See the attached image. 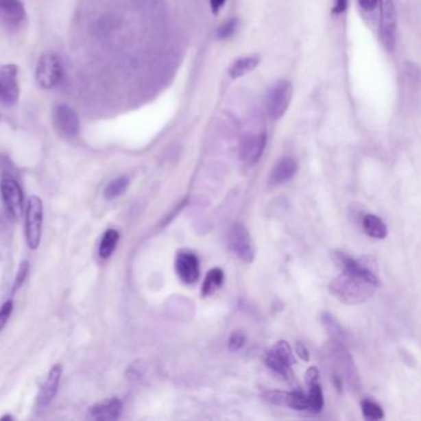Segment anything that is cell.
I'll list each match as a JSON object with an SVG mask.
<instances>
[{"mask_svg": "<svg viewBox=\"0 0 421 421\" xmlns=\"http://www.w3.org/2000/svg\"><path fill=\"white\" fill-rule=\"evenodd\" d=\"M379 285V278H371L361 273L344 271L341 276L331 282L330 291L341 303L359 304L371 298Z\"/></svg>", "mask_w": 421, "mask_h": 421, "instance_id": "6da1fadb", "label": "cell"}, {"mask_svg": "<svg viewBox=\"0 0 421 421\" xmlns=\"http://www.w3.org/2000/svg\"><path fill=\"white\" fill-rule=\"evenodd\" d=\"M293 88L291 82L279 80L269 87L266 94V110L272 120H278L285 115L291 104Z\"/></svg>", "mask_w": 421, "mask_h": 421, "instance_id": "7a4b0ae2", "label": "cell"}, {"mask_svg": "<svg viewBox=\"0 0 421 421\" xmlns=\"http://www.w3.org/2000/svg\"><path fill=\"white\" fill-rule=\"evenodd\" d=\"M43 220H44L43 200L36 195H32L29 198L26 208V241L32 250H36L41 241Z\"/></svg>", "mask_w": 421, "mask_h": 421, "instance_id": "3957f363", "label": "cell"}, {"mask_svg": "<svg viewBox=\"0 0 421 421\" xmlns=\"http://www.w3.org/2000/svg\"><path fill=\"white\" fill-rule=\"evenodd\" d=\"M63 75L62 63L60 57L47 52L40 57L36 67V81L44 89H52L61 82Z\"/></svg>", "mask_w": 421, "mask_h": 421, "instance_id": "277c9868", "label": "cell"}, {"mask_svg": "<svg viewBox=\"0 0 421 421\" xmlns=\"http://www.w3.org/2000/svg\"><path fill=\"white\" fill-rule=\"evenodd\" d=\"M228 245L230 251L235 254L239 260L245 263H251L254 258V248L251 236L248 229L241 224H234L228 234Z\"/></svg>", "mask_w": 421, "mask_h": 421, "instance_id": "5b68a950", "label": "cell"}, {"mask_svg": "<svg viewBox=\"0 0 421 421\" xmlns=\"http://www.w3.org/2000/svg\"><path fill=\"white\" fill-rule=\"evenodd\" d=\"M381 3L379 34L387 50H394L396 38V13L393 0H378Z\"/></svg>", "mask_w": 421, "mask_h": 421, "instance_id": "8992f818", "label": "cell"}, {"mask_svg": "<svg viewBox=\"0 0 421 421\" xmlns=\"http://www.w3.org/2000/svg\"><path fill=\"white\" fill-rule=\"evenodd\" d=\"M26 19L25 8L20 0H0V25L8 32H18Z\"/></svg>", "mask_w": 421, "mask_h": 421, "instance_id": "52a82bcc", "label": "cell"}, {"mask_svg": "<svg viewBox=\"0 0 421 421\" xmlns=\"http://www.w3.org/2000/svg\"><path fill=\"white\" fill-rule=\"evenodd\" d=\"M16 75L18 69L14 64H7L0 69V104L13 106L18 103L20 88Z\"/></svg>", "mask_w": 421, "mask_h": 421, "instance_id": "ba28073f", "label": "cell"}, {"mask_svg": "<svg viewBox=\"0 0 421 421\" xmlns=\"http://www.w3.org/2000/svg\"><path fill=\"white\" fill-rule=\"evenodd\" d=\"M53 126L60 136L64 139H73L80 132V118L75 110L69 106H58L55 108L53 114Z\"/></svg>", "mask_w": 421, "mask_h": 421, "instance_id": "9c48e42d", "label": "cell"}, {"mask_svg": "<svg viewBox=\"0 0 421 421\" xmlns=\"http://www.w3.org/2000/svg\"><path fill=\"white\" fill-rule=\"evenodd\" d=\"M0 193L9 217L16 220L23 211V192L16 180L5 177L0 183Z\"/></svg>", "mask_w": 421, "mask_h": 421, "instance_id": "30bf717a", "label": "cell"}, {"mask_svg": "<svg viewBox=\"0 0 421 421\" xmlns=\"http://www.w3.org/2000/svg\"><path fill=\"white\" fill-rule=\"evenodd\" d=\"M267 143V135L265 131L257 134H248L242 137L240 143V158L248 165H254L258 161L265 151Z\"/></svg>", "mask_w": 421, "mask_h": 421, "instance_id": "8fae6325", "label": "cell"}, {"mask_svg": "<svg viewBox=\"0 0 421 421\" xmlns=\"http://www.w3.org/2000/svg\"><path fill=\"white\" fill-rule=\"evenodd\" d=\"M176 271L183 283L186 285L195 283L200 276L197 254H193L188 250L180 251L176 257Z\"/></svg>", "mask_w": 421, "mask_h": 421, "instance_id": "7c38bea8", "label": "cell"}, {"mask_svg": "<svg viewBox=\"0 0 421 421\" xmlns=\"http://www.w3.org/2000/svg\"><path fill=\"white\" fill-rule=\"evenodd\" d=\"M123 411V404L114 398L106 402L95 404L93 408L89 410V419L97 421L117 420Z\"/></svg>", "mask_w": 421, "mask_h": 421, "instance_id": "4fadbf2b", "label": "cell"}, {"mask_svg": "<svg viewBox=\"0 0 421 421\" xmlns=\"http://www.w3.org/2000/svg\"><path fill=\"white\" fill-rule=\"evenodd\" d=\"M61 376H62V367L60 365H53L51 368L49 376L45 381L43 388L40 390V394H38V404L40 405H49L53 398L56 396L57 389H58V385H60V381H61Z\"/></svg>", "mask_w": 421, "mask_h": 421, "instance_id": "5bb4252c", "label": "cell"}, {"mask_svg": "<svg viewBox=\"0 0 421 421\" xmlns=\"http://www.w3.org/2000/svg\"><path fill=\"white\" fill-rule=\"evenodd\" d=\"M297 171L298 163L296 160H293L291 157H285L279 160L269 176L271 186L285 184V182H288L296 176Z\"/></svg>", "mask_w": 421, "mask_h": 421, "instance_id": "9a60e30c", "label": "cell"}, {"mask_svg": "<svg viewBox=\"0 0 421 421\" xmlns=\"http://www.w3.org/2000/svg\"><path fill=\"white\" fill-rule=\"evenodd\" d=\"M258 58L254 56L242 57L236 60L235 62L230 66V78L237 80L242 75H248L258 66Z\"/></svg>", "mask_w": 421, "mask_h": 421, "instance_id": "2e32d148", "label": "cell"}, {"mask_svg": "<svg viewBox=\"0 0 421 421\" xmlns=\"http://www.w3.org/2000/svg\"><path fill=\"white\" fill-rule=\"evenodd\" d=\"M224 272L220 268L210 269L204 279V283L202 285V297L206 298L213 296L215 291L223 285Z\"/></svg>", "mask_w": 421, "mask_h": 421, "instance_id": "e0dca14e", "label": "cell"}, {"mask_svg": "<svg viewBox=\"0 0 421 421\" xmlns=\"http://www.w3.org/2000/svg\"><path fill=\"white\" fill-rule=\"evenodd\" d=\"M363 229H365V234L374 239H384L387 234H388V229L385 226V224L383 223L382 219L373 215V214H368L363 217Z\"/></svg>", "mask_w": 421, "mask_h": 421, "instance_id": "ac0fdd59", "label": "cell"}, {"mask_svg": "<svg viewBox=\"0 0 421 421\" xmlns=\"http://www.w3.org/2000/svg\"><path fill=\"white\" fill-rule=\"evenodd\" d=\"M119 237H120V235H119V232L117 230L110 229L106 231V234H104L103 239H101V241H100V258L108 260V258L114 254V251H115V248H117V245H118Z\"/></svg>", "mask_w": 421, "mask_h": 421, "instance_id": "d6986e66", "label": "cell"}, {"mask_svg": "<svg viewBox=\"0 0 421 421\" xmlns=\"http://www.w3.org/2000/svg\"><path fill=\"white\" fill-rule=\"evenodd\" d=\"M129 184H130V180L128 177H119L117 180H112L106 186V191H104V197H106V200L118 198L126 192Z\"/></svg>", "mask_w": 421, "mask_h": 421, "instance_id": "ffe728a7", "label": "cell"}, {"mask_svg": "<svg viewBox=\"0 0 421 421\" xmlns=\"http://www.w3.org/2000/svg\"><path fill=\"white\" fill-rule=\"evenodd\" d=\"M266 363L272 371L278 373L282 377L289 378L291 376V365H288L285 361L279 359L274 353L268 351L266 356Z\"/></svg>", "mask_w": 421, "mask_h": 421, "instance_id": "44dd1931", "label": "cell"}, {"mask_svg": "<svg viewBox=\"0 0 421 421\" xmlns=\"http://www.w3.org/2000/svg\"><path fill=\"white\" fill-rule=\"evenodd\" d=\"M308 410L313 413H319L324 408V394H322L320 384L314 383L310 385L309 394H308Z\"/></svg>", "mask_w": 421, "mask_h": 421, "instance_id": "7402d4cb", "label": "cell"}, {"mask_svg": "<svg viewBox=\"0 0 421 421\" xmlns=\"http://www.w3.org/2000/svg\"><path fill=\"white\" fill-rule=\"evenodd\" d=\"M361 408H362V413H363V416L367 420H381L384 418L383 409L381 408L377 402L365 399L363 402H361Z\"/></svg>", "mask_w": 421, "mask_h": 421, "instance_id": "603a6c76", "label": "cell"}, {"mask_svg": "<svg viewBox=\"0 0 421 421\" xmlns=\"http://www.w3.org/2000/svg\"><path fill=\"white\" fill-rule=\"evenodd\" d=\"M263 399L273 405L288 407L289 402V392L285 390H266L263 393Z\"/></svg>", "mask_w": 421, "mask_h": 421, "instance_id": "cb8c5ba5", "label": "cell"}, {"mask_svg": "<svg viewBox=\"0 0 421 421\" xmlns=\"http://www.w3.org/2000/svg\"><path fill=\"white\" fill-rule=\"evenodd\" d=\"M269 351L274 353L276 356H278L279 359L285 361L288 365H294V362H296L293 352H291V346L287 341H278Z\"/></svg>", "mask_w": 421, "mask_h": 421, "instance_id": "d4e9b609", "label": "cell"}, {"mask_svg": "<svg viewBox=\"0 0 421 421\" xmlns=\"http://www.w3.org/2000/svg\"><path fill=\"white\" fill-rule=\"evenodd\" d=\"M288 408L296 410H308V396L303 392H289V402Z\"/></svg>", "mask_w": 421, "mask_h": 421, "instance_id": "484cf974", "label": "cell"}, {"mask_svg": "<svg viewBox=\"0 0 421 421\" xmlns=\"http://www.w3.org/2000/svg\"><path fill=\"white\" fill-rule=\"evenodd\" d=\"M239 26V21L237 19H230L224 23L223 25L220 26L217 29V38L225 40V38H230L231 35H234Z\"/></svg>", "mask_w": 421, "mask_h": 421, "instance_id": "4316f807", "label": "cell"}, {"mask_svg": "<svg viewBox=\"0 0 421 421\" xmlns=\"http://www.w3.org/2000/svg\"><path fill=\"white\" fill-rule=\"evenodd\" d=\"M13 309L14 303L12 299H9V300H7L5 303L1 305V308H0V331L5 328L8 320H9V317H10L12 313H13Z\"/></svg>", "mask_w": 421, "mask_h": 421, "instance_id": "83f0119b", "label": "cell"}, {"mask_svg": "<svg viewBox=\"0 0 421 421\" xmlns=\"http://www.w3.org/2000/svg\"><path fill=\"white\" fill-rule=\"evenodd\" d=\"M243 345H245V335L242 334L241 331H236L230 336L229 350L231 352L241 350Z\"/></svg>", "mask_w": 421, "mask_h": 421, "instance_id": "f1b7e54d", "label": "cell"}, {"mask_svg": "<svg viewBox=\"0 0 421 421\" xmlns=\"http://www.w3.org/2000/svg\"><path fill=\"white\" fill-rule=\"evenodd\" d=\"M29 273V262L23 261L19 267V271L16 273V278H15V285H14V291H18L21 285H24L26 277Z\"/></svg>", "mask_w": 421, "mask_h": 421, "instance_id": "f546056e", "label": "cell"}, {"mask_svg": "<svg viewBox=\"0 0 421 421\" xmlns=\"http://www.w3.org/2000/svg\"><path fill=\"white\" fill-rule=\"evenodd\" d=\"M317 379H319V371H317V368L316 367H311L306 372V376H305V381H306V383L308 385H311V384L317 383Z\"/></svg>", "mask_w": 421, "mask_h": 421, "instance_id": "4dcf8cb0", "label": "cell"}, {"mask_svg": "<svg viewBox=\"0 0 421 421\" xmlns=\"http://www.w3.org/2000/svg\"><path fill=\"white\" fill-rule=\"evenodd\" d=\"M296 351H297L298 356H299L300 359H303V361H305V362H309V351H308V348H306V346L304 345L303 342H297V346H296Z\"/></svg>", "mask_w": 421, "mask_h": 421, "instance_id": "1f68e13d", "label": "cell"}, {"mask_svg": "<svg viewBox=\"0 0 421 421\" xmlns=\"http://www.w3.org/2000/svg\"><path fill=\"white\" fill-rule=\"evenodd\" d=\"M359 4L365 12H372L377 7L378 0H359Z\"/></svg>", "mask_w": 421, "mask_h": 421, "instance_id": "d6a6232c", "label": "cell"}, {"mask_svg": "<svg viewBox=\"0 0 421 421\" xmlns=\"http://www.w3.org/2000/svg\"><path fill=\"white\" fill-rule=\"evenodd\" d=\"M347 4H348V0H336L333 12H334V14L344 13L347 9Z\"/></svg>", "mask_w": 421, "mask_h": 421, "instance_id": "836d02e7", "label": "cell"}, {"mask_svg": "<svg viewBox=\"0 0 421 421\" xmlns=\"http://www.w3.org/2000/svg\"><path fill=\"white\" fill-rule=\"evenodd\" d=\"M225 1H226V0H210L211 10H213V13H219L220 8L223 7L224 4H225Z\"/></svg>", "mask_w": 421, "mask_h": 421, "instance_id": "e575fe53", "label": "cell"}]
</instances>
